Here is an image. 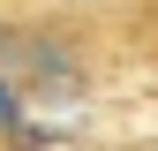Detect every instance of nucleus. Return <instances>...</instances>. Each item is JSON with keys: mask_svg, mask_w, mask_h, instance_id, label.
<instances>
[{"mask_svg": "<svg viewBox=\"0 0 158 151\" xmlns=\"http://www.w3.org/2000/svg\"><path fill=\"white\" fill-rule=\"evenodd\" d=\"M23 121H30V98H23V91L8 83V76H0V144H8L15 128H23Z\"/></svg>", "mask_w": 158, "mask_h": 151, "instance_id": "1", "label": "nucleus"}]
</instances>
